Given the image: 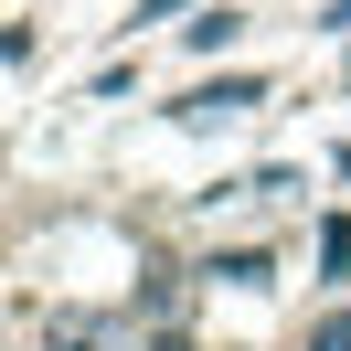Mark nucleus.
<instances>
[{
    "label": "nucleus",
    "mask_w": 351,
    "mask_h": 351,
    "mask_svg": "<svg viewBox=\"0 0 351 351\" xmlns=\"http://www.w3.org/2000/svg\"><path fill=\"white\" fill-rule=\"evenodd\" d=\"M43 351H117V319H86V308H64V319L43 330Z\"/></svg>",
    "instance_id": "1"
},
{
    "label": "nucleus",
    "mask_w": 351,
    "mask_h": 351,
    "mask_svg": "<svg viewBox=\"0 0 351 351\" xmlns=\"http://www.w3.org/2000/svg\"><path fill=\"white\" fill-rule=\"evenodd\" d=\"M256 96H266L256 75H234V86H202V96H192V117H223V107H256Z\"/></svg>",
    "instance_id": "2"
},
{
    "label": "nucleus",
    "mask_w": 351,
    "mask_h": 351,
    "mask_svg": "<svg viewBox=\"0 0 351 351\" xmlns=\"http://www.w3.org/2000/svg\"><path fill=\"white\" fill-rule=\"evenodd\" d=\"M308 351H351V308H341V319H319V330H308Z\"/></svg>",
    "instance_id": "3"
},
{
    "label": "nucleus",
    "mask_w": 351,
    "mask_h": 351,
    "mask_svg": "<svg viewBox=\"0 0 351 351\" xmlns=\"http://www.w3.org/2000/svg\"><path fill=\"white\" fill-rule=\"evenodd\" d=\"M160 351H192V341H181V330H171V341H160Z\"/></svg>",
    "instance_id": "4"
}]
</instances>
